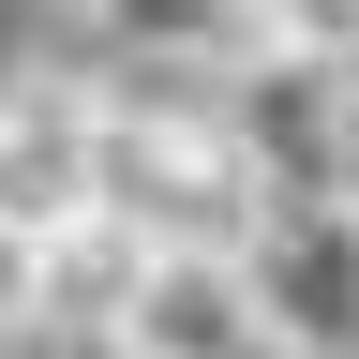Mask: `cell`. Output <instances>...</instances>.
<instances>
[{
    "mask_svg": "<svg viewBox=\"0 0 359 359\" xmlns=\"http://www.w3.org/2000/svg\"><path fill=\"white\" fill-rule=\"evenodd\" d=\"M105 344H120V359H255V299H240L224 255H150Z\"/></svg>",
    "mask_w": 359,
    "mask_h": 359,
    "instance_id": "obj_6",
    "label": "cell"
},
{
    "mask_svg": "<svg viewBox=\"0 0 359 359\" xmlns=\"http://www.w3.org/2000/svg\"><path fill=\"white\" fill-rule=\"evenodd\" d=\"M210 135L240 150V180L269 210H285V195H330V165H344V60H299V45L240 60L210 90Z\"/></svg>",
    "mask_w": 359,
    "mask_h": 359,
    "instance_id": "obj_3",
    "label": "cell"
},
{
    "mask_svg": "<svg viewBox=\"0 0 359 359\" xmlns=\"http://www.w3.org/2000/svg\"><path fill=\"white\" fill-rule=\"evenodd\" d=\"M90 224V90L75 75H15L0 90V240H75Z\"/></svg>",
    "mask_w": 359,
    "mask_h": 359,
    "instance_id": "obj_5",
    "label": "cell"
},
{
    "mask_svg": "<svg viewBox=\"0 0 359 359\" xmlns=\"http://www.w3.org/2000/svg\"><path fill=\"white\" fill-rule=\"evenodd\" d=\"M240 299H255V359H359V224L330 195H285L240 224Z\"/></svg>",
    "mask_w": 359,
    "mask_h": 359,
    "instance_id": "obj_2",
    "label": "cell"
},
{
    "mask_svg": "<svg viewBox=\"0 0 359 359\" xmlns=\"http://www.w3.org/2000/svg\"><path fill=\"white\" fill-rule=\"evenodd\" d=\"M90 210L135 255H240V224L269 195L240 180L195 90H90Z\"/></svg>",
    "mask_w": 359,
    "mask_h": 359,
    "instance_id": "obj_1",
    "label": "cell"
},
{
    "mask_svg": "<svg viewBox=\"0 0 359 359\" xmlns=\"http://www.w3.org/2000/svg\"><path fill=\"white\" fill-rule=\"evenodd\" d=\"M75 30H90V60H105V90H210L269 60V30L240 15V0H75Z\"/></svg>",
    "mask_w": 359,
    "mask_h": 359,
    "instance_id": "obj_4",
    "label": "cell"
},
{
    "mask_svg": "<svg viewBox=\"0 0 359 359\" xmlns=\"http://www.w3.org/2000/svg\"><path fill=\"white\" fill-rule=\"evenodd\" d=\"M30 330V240H0V344Z\"/></svg>",
    "mask_w": 359,
    "mask_h": 359,
    "instance_id": "obj_7",
    "label": "cell"
}]
</instances>
